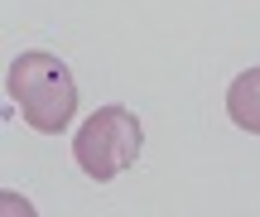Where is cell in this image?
Listing matches in <instances>:
<instances>
[{"mask_svg":"<svg viewBox=\"0 0 260 217\" xmlns=\"http://www.w3.org/2000/svg\"><path fill=\"white\" fill-rule=\"evenodd\" d=\"M5 87L15 97L19 116L29 121V131L39 135H63L68 121L77 116V82L58 53H44V48L19 53L5 73Z\"/></svg>","mask_w":260,"mask_h":217,"instance_id":"cell-1","label":"cell"},{"mask_svg":"<svg viewBox=\"0 0 260 217\" xmlns=\"http://www.w3.org/2000/svg\"><path fill=\"white\" fill-rule=\"evenodd\" d=\"M140 145H145V126L135 121V111H125V106H102V111H92L77 126L73 160H77V169H82L87 179L111 183L140 160Z\"/></svg>","mask_w":260,"mask_h":217,"instance_id":"cell-2","label":"cell"},{"mask_svg":"<svg viewBox=\"0 0 260 217\" xmlns=\"http://www.w3.org/2000/svg\"><path fill=\"white\" fill-rule=\"evenodd\" d=\"M226 116L241 131L260 135V68H246L232 87H226Z\"/></svg>","mask_w":260,"mask_h":217,"instance_id":"cell-3","label":"cell"}]
</instances>
